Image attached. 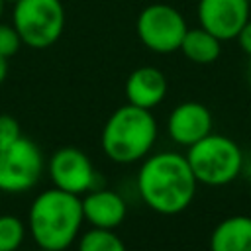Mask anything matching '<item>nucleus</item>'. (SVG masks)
I'll return each instance as SVG.
<instances>
[{
    "instance_id": "22",
    "label": "nucleus",
    "mask_w": 251,
    "mask_h": 251,
    "mask_svg": "<svg viewBox=\"0 0 251 251\" xmlns=\"http://www.w3.org/2000/svg\"><path fill=\"white\" fill-rule=\"evenodd\" d=\"M247 78H249V82H251V61H249V67H247Z\"/></svg>"
},
{
    "instance_id": "6",
    "label": "nucleus",
    "mask_w": 251,
    "mask_h": 251,
    "mask_svg": "<svg viewBox=\"0 0 251 251\" xmlns=\"http://www.w3.org/2000/svg\"><path fill=\"white\" fill-rule=\"evenodd\" d=\"M43 169L41 149L25 135L0 143V192L22 194L31 190L39 182Z\"/></svg>"
},
{
    "instance_id": "2",
    "label": "nucleus",
    "mask_w": 251,
    "mask_h": 251,
    "mask_svg": "<svg viewBox=\"0 0 251 251\" xmlns=\"http://www.w3.org/2000/svg\"><path fill=\"white\" fill-rule=\"evenodd\" d=\"M82 222L80 196L55 186L41 190L27 212V227L39 249H69L78 239Z\"/></svg>"
},
{
    "instance_id": "8",
    "label": "nucleus",
    "mask_w": 251,
    "mask_h": 251,
    "mask_svg": "<svg viewBox=\"0 0 251 251\" xmlns=\"http://www.w3.org/2000/svg\"><path fill=\"white\" fill-rule=\"evenodd\" d=\"M47 173L55 188L82 196L88 190L96 188V169L90 157L76 147L57 149L47 163Z\"/></svg>"
},
{
    "instance_id": "14",
    "label": "nucleus",
    "mask_w": 251,
    "mask_h": 251,
    "mask_svg": "<svg viewBox=\"0 0 251 251\" xmlns=\"http://www.w3.org/2000/svg\"><path fill=\"white\" fill-rule=\"evenodd\" d=\"M178 51H182V55L196 65H210L220 57L222 41L204 27L186 29Z\"/></svg>"
},
{
    "instance_id": "5",
    "label": "nucleus",
    "mask_w": 251,
    "mask_h": 251,
    "mask_svg": "<svg viewBox=\"0 0 251 251\" xmlns=\"http://www.w3.org/2000/svg\"><path fill=\"white\" fill-rule=\"evenodd\" d=\"M12 20L24 45L47 49L63 35L65 8L61 0H18Z\"/></svg>"
},
{
    "instance_id": "1",
    "label": "nucleus",
    "mask_w": 251,
    "mask_h": 251,
    "mask_svg": "<svg viewBox=\"0 0 251 251\" xmlns=\"http://www.w3.org/2000/svg\"><path fill=\"white\" fill-rule=\"evenodd\" d=\"M196 184L186 155L176 151L147 155L137 173V192L143 204L163 216L184 212L194 200Z\"/></svg>"
},
{
    "instance_id": "18",
    "label": "nucleus",
    "mask_w": 251,
    "mask_h": 251,
    "mask_svg": "<svg viewBox=\"0 0 251 251\" xmlns=\"http://www.w3.org/2000/svg\"><path fill=\"white\" fill-rule=\"evenodd\" d=\"M20 135H22V131H20L18 120L8 116V114H0V143L12 141V139H16Z\"/></svg>"
},
{
    "instance_id": "15",
    "label": "nucleus",
    "mask_w": 251,
    "mask_h": 251,
    "mask_svg": "<svg viewBox=\"0 0 251 251\" xmlns=\"http://www.w3.org/2000/svg\"><path fill=\"white\" fill-rule=\"evenodd\" d=\"M78 251H127L126 243L120 235L114 233V229H100L90 227L86 233L78 239Z\"/></svg>"
},
{
    "instance_id": "4",
    "label": "nucleus",
    "mask_w": 251,
    "mask_h": 251,
    "mask_svg": "<svg viewBox=\"0 0 251 251\" xmlns=\"http://www.w3.org/2000/svg\"><path fill=\"white\" fill-rule=\"evenodd\" d=\"M186 161L196 180L206 186L229 184L243 171V153L239 145L220 133H208L190 145Z\"/></svg>"
},
{
    "instance_id": "20",
    "label": "nucleus",
    "mask_w": 251,
    "mask_h": 251,
    "mask_svg": "<svg viewBox=\"0 0 251 251\" xmlns=\"http://www.w3.org/2000/svg\"><path fill=\"white\" fill-rule=\"evenodd\" d=\"M6 75H8V59L0 55V84L6 80Z\"/></svg>"
},
{
    "instance_id": "23",
    "label": "nucleus",
    "mask_w": 251,
    "mask_h": 251,
    "mask_svg": "<svg viewBox=\"0 0 251 251\" xmlns=\"http://www.w3.org/2000/svg\"><path fill=\"white\" fill-rule=\"evenodd\" d=\"M6 2H12V4H14V2H18V0H6Z\"/></svg>"
},
{
    "instance_id": "21",
    "label": "nucleus",
    "mask_w": 251,
    "mask_h": 251,
    "mask_svg": "<svg viewBox=\"0 0 251 251\" xmlns=\"http://www.w3.org/2000/svg\"><path fill=\"white\" fill-rule=\"evenodd\" d=\"M4 4H6V0H0V20H2V14H4Z\"/></svg>"
},
{
    "instance_id": "25",
    "label": "nucleus",
    "mask_w": 251,
    "mask_h": 251,
    "mask_svg": "<svg viewBox=\"0 0 251 251\" xmlns=\"http://www.w3.org/2000/svg\"><path fill=\"white\" fill-rule=\"evenodd\" d=\"M249 4H251V0H249Z\"/></svg>"
},
{
    "instance_id": "13",
    "label": "nucleus",
    "mask_w": 251,
    "mask_h": 251,
    "mask_svg": "<svg viewBox=\"0 0 251 251\" xmlns=\"http://www.w3.org/2000/svg\"><path fill=\"white\" fill-rule=\"evenodd\" d=\"M210 251H251V216H229L210 235Z\"/></svg>"
},
{
    "instance_id": "3",
    "label": "nucleus",
    "mask_w": 251,
    "mask_h": 251,
    "mask_svg": "<svg viewBox=\"0 0 251 251\" xmlns=\"http://www.w3.org/2000/svg\"><path fill=\"white\" fill-rule=\"evenodd\" d=\"M157 135L159 127L151 110L127 102L106 120L100 133V147L110 161L131 165L149 155Z\"/></svg>"
},
{
    "instance_id": "12",
    "label": "nucleus",
    "mask_w": 251,
    "mask_h": 251,
    "mask_svg": "<svg viewBox=\"0 0 251 251\" xmlns=\"http://www.w3.org/2000/svg\"><path fill=\"white\" fill-rule=\"evenodd\" d=\"M167 96V78L157 67L145 65L129 73L126 80V98L129 104L153 110Z\"/></svg>"
},
{
    "instance_id": "24",
    "label": "nucleus",
    "mask_w": 251,
    "mask_h": 251,
    "mask_svg": "<svg viewBox=\"0 0 251 251\" xmlns=\"http://www.w3.org/2000/svg\"><path fill=\"white\" fill-rule=\"evenodd\" d=\"M39 251H51V249H39Z\"/></svg>"
},
{
    "instance_id": "11",
    "label": "nucleus",
    "mask_w": 251,
    "mask_h": 251,
    "mask_svg": "<svg viewBox=\"0 0 251 251\" xmlns=\"http://www.w3.org/2000/svg\"><path fill=\"white\" fill-rule=\"evenodd\" d=\"M84 222L90 227L116 229L127 216V204L124 196L110 188H92L80 198Z\"/></svg>"
},
{
    "instance_id": "16",
    "label": "nucleus",
    "mask_w": 251,
    "mask_h": 251,
    "mask_svg": "<svg viewBox=\"0 0 251 251\" xmlns=\"http://www.w3.org/2000/svg\"><path fill=\"white\" fill-rule=\"evenodd\" d=\"M25 239V226L14 214L0 216V251H18Z\"/></svg>"
},
{
    "instance_id": "7",
    "label": "nucleus",
    "mask_w": 251,
    "mask_h": 251,
    "mask_svg": "<svg viewBox=\"0 0 251 251\" xmlns=\"http://www.w3.org/2000/svg\"><path fill=\"white\" fill-rule=\"evenodd\" d=\"M188 25L184 16L171 4L145 6L135 22L139 41L153 53H173L180 49Z\"/></svg>"
},
{
    "instance_id": "19",
    "label": "nucleus",
    "mask_w": 251,
    "mask_h": 251,
    "mask_svg": "<svg viewBox=\"0 0 251 251\" xmlns=\"http://www.w3.org/2000/svg\"><path fill=\"white\" fill-rule=\"evenodd\" d=\"M235 39L239 41V47L251 57V20H247V24L241 27V31H239V35Z\"/></svg>"
},
{
    "instance_id": "10",
    "label": "nucleus",
    "mask_w": 251,
    "mask_h": 251,
    "mask_svg": "<svg viewBox=\"0 0 251 251\" xmlns=\"http://www.w3.org/2000/svg\"><path fill=\"white\" fill-rule=\"evenodd\" d=\"M167 131L176 145L190 147L212 133V114L200 102H182L169 114Z\"/></svg>"
},
{
    "instance_id": "17",
    "label": "nucleus",
    "mask_w": 251,
    "mask_h": 251,
    "mask_svg": "<svg viewBox=\"0 0 251 251\" xmlns=\"http://www.w3.org/2000/svg\"><path fill=\"white\" fill-rule=\"evenodd\" d=\"M22 45L24 43H22L18 31H16V27L10 25V24H2L0 22V55L10 59L12 55H16L20 51Z\"/></svg>"
},
{
    "instance_id": "9",
    "label": "nucleus",
    "mask_w": 251,
    "mask_h": 251,
    "mask_svg": "<svg viewBox=\"0 0 251 251\" xmlns=\"http://www.w3.org/2000/svg\"><path fill=\"white\" fill-rule=\"evenodd\" d=\"M249 0H200L198 22L220 41L235 39L249 20Z\"/></svg>"
}]
</instances>
